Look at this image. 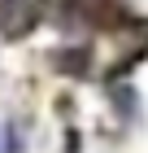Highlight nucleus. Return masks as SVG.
<instances>
[{
  "label": "nucleus",
  "mask_w": 148,
  "mask_h": 153,
  "mask_svg": "<svg viewBox=\"0 0 148 153\" xmlns=\"http://www.w3.org/2000/svg\"><path fill=\"white\" fill-rule=\"evenodd\" d=\"M0 153H13V140H9V127L0 123Z\"/></svg>",
  "instance_id": "1"
}]
</instances>
